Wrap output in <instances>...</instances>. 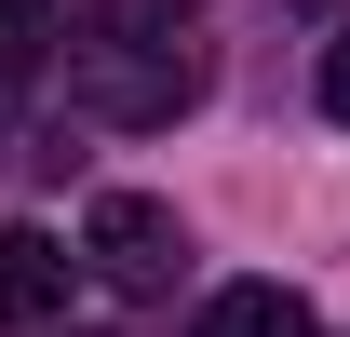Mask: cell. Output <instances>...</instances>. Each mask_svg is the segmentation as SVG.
I'll return each instance as SVG.
<instances>
[{"label":"cell","instance_id":"obj_6","mask_svg":"<svg viewBox=\"0 0 350 337\" xmlns=\"http://www.w3.org/2000/svg\"><path fill=\"white\" fill-rule=\"evenodd\" d=\"M323 108H337V122H350V41L323 54Z\"/></svg>","mask_w":350,"mask_h":337},{"label":"cell","instance_id":"obj_2","mask_svg":"<svg viewBox=\"0 0 350 337\" xmlns=\"http://www.w3.org/2000/svg\"><path fill=\"white\" fill-rule=\"evenodd\" d=\"M81 256H94L122 297H162L175 256H189V229H175V203H148V189H108V203L81 216Z\"/></svg>","mask_w":350,"mask_h":337},{"label":"cell","instance_id":"obj_1","mask_svg":"<svg viewBox=\"0 0 350 337\" xmlns=\"http://www.w3.org/2000/svg\"><path fill=\"white\" fill-rule=\"evenodd\" d=\"M81 82L108 122H175L202 95V27L189 0H81Z\"/></svg>","mask_w":350,"mask_h":337},{"label":"cell","instance_id":"obj_3","mask_svg":"<svg viewBox=\"0 0 350 337\" xmlns=\"http://www.w3.org/2000/svg\"><path fill=\"white\" fill-rule=\"evenodd\" d=\"M68 270L81 256L54 243V229H0V324H54L68 310Z\"/></svg>","mask_w":350,"mask_h":337},{"label":"cell","instance_id":"obj_4","mask_svg":"<svg viewBox=\"0 0 350 337\" xmlns=\"http://www.w3.org/2000/svg\"><path fill=\"white\" fill-rule=\"evenodd\" d=\"M189 337H310V310H297L283 284H216Z\"/></svg>","mask_w":350,"mask_h":337},{"label":"cell","instance_id":"obj_5","mask_svg":"<svg viewBox=\"0 0 350 337\" xmlns=\"http://www.w3.org/2000/svg\"><path fill=\"white\" fill-rule=\"evenodd\" d=\"M41 41H54V0H0V82H27Z\"/></svg>","mask_w":350,"mask_h":337}]
</instances>
